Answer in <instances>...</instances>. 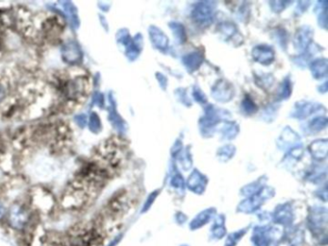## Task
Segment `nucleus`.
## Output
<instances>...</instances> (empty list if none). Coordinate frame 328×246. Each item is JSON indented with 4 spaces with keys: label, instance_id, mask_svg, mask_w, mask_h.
<instances>
[{
    "label": "nucleus",
    "instance_id": "1",
    "mask_svg": "<svg viewBox=\"0 0 328 246\" xmlns=\"http://www.w3.org/2000/svg\"><path fill=\"white\" fill-rule=\"evenodd\" d=\"M89 92V81L85 75L69 78L63 86V94L68 100L78 101L87 97Z\"/></svg>",
    "mask_w": 328,
    "mask_h": 246
},
{
    "label": "nucleus",
    "instance_id": "2",
    "mask_svg": "<svg viewBox=\"0 0 328 246\" xmlns=\"http://www.w3.org/2000/svg\"><path fill=\"white\" fill-rule=\"evenodd\" d=\"M31 221V214L26 206L14 204L8 212L9 224L16 230H23Z\"/></svg>",
    "mask_w": 328,
    "mask_h": 246
},
{
    "label": "nucleus",
    "instance_id": "3",
    "mask_svg": "<svg viewBox=\"0 0 328 246\" xmlns=\"http://www.w3.org/2000/svg\"><path fill=\"white\" fill-rule=\"evenodd\" d=\"M61 56L62 60L69 65H76L83 59L81 47L75 41H67L62 45Z\"/></svg>",
    "mask_w": 328,
    "mask_h": 246
},
{
    "label": "nucleus",
    "instance_id": "4",
    "mask_svg": "<svg viewBox=\"0 0 328 246\" xmlns=\"http://www.w3.org/2000/svg\"><path fill=\"white\" fill-rule=\"evenodd\" d=\"M59 4L62 9L64 10L66 17L68 18V20L70 22V26L73 29H77L79 27V17H78V12H77V9L74 6V4L69 1H61L59 2Z\"/></svg>",
    "mask_w": 328,
    "mask_h": 246
},
{
    "label": "nucleus",
    "instance_id": "5",
    "mask_svg": "<svg viewBox=\"0 0 328 246\" xmlns=\"http://www.w3.org/2000/svg\"><path fill=\"white\" fill-rule=\"evenodd\" d=\"M88 125L90 130L93 132V133H97L100 130V120L99 118L97 117V115L95 113H92L89 121H88Z\"/></svg>",
    "mask_w": 328,
    "mask_h": 246
},
{
    "label": "nucleus",
    "instance_id": "6",
    "mask_svg": "<svg viewBox=\"0 0 328 246\" xmlns=\"http://www.w3.org/2000/svg\"><path fill=\"white\" fill-rule=\"evenodd\" d=\"M74 121L79 127H86V125L88 124V117L85 114H79L74 117Z\"/></svg>",
    "mask_w": 328,
    "mask_h": 246
},
{
    "label": "nucleus",
    "instance_id": "7",
    "mask_svg": "<svg viewBox=\"0 0 328 246\" xmlns=\"http://www.w3.org/2000/svg\"><path fill=\"white\" fill-rule=\"evenodd\" d=\"M7 94H8V87L2 81H0V104L5 100Z\"/></svg>",
    "mask_w": 328,
    "mask_h": 246
},
{
    "label": "nucleus",
    "instance_id": "8",
    "mask_svg": "<svg viewBox=\"0 0 328 246\" xmlns=\"http://www.w3.org/2000/svg\"><path fill=\"white\" fill-rule=\"evenodd\" d=\"M5 213H6V209H5V206H4V204L2 203L1 201H0V221L4 217V215H5Z\"/></svg>",
    "mask_w": 328,
    "mask_h": 246
}]
</instances>
